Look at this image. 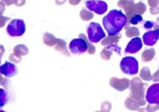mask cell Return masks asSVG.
<instances>
[{
    "instance_id": "16",
    "label": "cell",
    "mask_w": 159,
    "mask_h": 112,
    "mask_svg": "<svg viewBox=\"0 0 159 112\" xmlns=\"http://www.w3.org/2000/svg\"><path fill=\"white\" fill-rule=\"evenodd\" d=\"M146 10V6L144 3L140 2L134 6V14H143Z\"/></svg>"
},
{
    "instance_id": "15",
    "label": "cell",
    "mask_w": 159,
    "mask_h": 112,
    "mask_svg": "<svg viewBox=\"0 0 159 112\" xmlns=\"http://www.w3.org/2000/svg\"><path fill=\"white\" fill-rule=\"evenodd\" d=\"M141 77L145 80H152V76L151 74L150 71L148 67H144L141 72Z\"/></svg>"
},
{
    "instance_id": "18",
    "label": "cell",
    "mask_w": 159,
    "mask_h": 112,
    "mask_svg": "<svg viewBox=\"0 0 159 112\" xmlns=\"http://www.w3.org/2000/svg\"><path fill=\"white\" fill-rule=\"evenodd\" d=\"M127 35L130 37H138L139 35V30L137 28H130L129 29H127Z\"/></svg>"
},
{
    "instance_id": "22",
    "label": "cell",
    "mask_w": 159,
    "mask_h": 112,
    "mask_svg": "<svg viewBox=\"0 0 159 112\" xmlns=\"http://www.w3.org/2000/svg\"><path fill=\"white\" fill-rule=\"evenodd\" d=\"M58 46H57V50L59 51L65 50V43L63 40H58Z\"/></svg>"
},
{
    "instance_id": "8",
    "label": "cell",
    "mask_w": 159,
    "mask_h": 112,
    "mask_svg": "<svg viewBox=\"0 0 159 112\" xmlns=\"http://www.w3.org/2000/svg\"><path fill=\"white\" fill-rule=\"evenodd\" d=\"M18 73V68L14 64L9 61H6L0 66V74L7 78H11L16 76Z\"/></svg>"
},
{
    "instance_id": "1",
    "label": "cell",
    "mask_w": 159,
    "mask_h": 112,
    "mask_svg": "<svg viewBox=\"0 0 159 112\" xmlns=\"http://www.w3.org/2000/svg\"><path fill=\"white\" fill-rule=\"evenodd\" d=\"M127 16L120 10L113 9L102 19V24L110 37H113L127 25Z\"/></svg>"
},
{
    "instance_id": "14",
    "label": "cell",
    "mask_w": 159,
    "mask_h": 112,
    "mask_svg": "<svg viewBox=\"0 0 159 112\" xmlns=\"http://www.w3.org/2000/svg\"><path fill=\"white\" fill-rule=\"evenodd\" d=\"M143 21V17L141 14H134L131 16L130 17V19H128V21H127V24H132V25H137L139 23Z\"/></svg>"
},
{
    "instance_id": "20",
    "label": "cell",
    "mask_w": 159,
    "mask_h": 112,
    "mask_svg": "<svg viewBox=\"0 0 159 112\" xmlns=\"http://www.w3.org/2000/svg\"><path fill=\"white\" fill-rule=\"evenodd\" d=\"M158 109H159V105H150L149 104L148 106L147 111L148 112H155Z\"/></svg>"
},
{
    "instance_id": "13",
    "label": "cell",
    "mask_w": 159,
    "mask_h": 112,
    "mask_svg": "<svg viewBox=\"0 0 159 112\" xmlns=\"http://www.w3.org/2000/svg\"><path fill=\"white\" fill-rule=\"evenodd\" d=\"M155 55V51L154 49H150V50H146L142 54V60L143 61L148 62L152 60L154 58Z\"/></svg>"
},
{
    "instance_id": "21",
    "label": "cell",
    "mask_w": 159,
    "mask_h": 112,
    "mask_svg": "<svg viewBox=\"0 0 159 112\" xmlns=\"http://www.w3.org/2000/svg\"><path fill=\"white\" fill-rule=\"evenodd\" d=\"M155 23L152 21H146L144 24V29H151L155 26Z\"/></svg>"
},
{
    "instance_id": "3",
    "label": "cell",
    "mask_w": 159,
    "mask_h": 112,
    "mask_svg": "<svg viewBox=\"0 0 159 112\" xmlns=\"http://www.w3.org/2000/svg\"><path fill=\"white\" fill-rule=\"evenodd\" d=\"M120 69L123 73L127 75H135L138 73L139 64L134 57H125L120 61Z\"/></svg>"
},
{
    "instance_id": "26",
    "label": "cell",
    "mask_w": 159,
    "mask_h": 112,
    "mask_svg": "<svg viewBox=\"0 0 159 112\" xmlns=\"http://www.w3.org/2000/svg\"><path fill=\"white\" fill-rule=\"evenodd\" d=\"M151 13L153 14V15H155V14L159 13V7H152L151 8Z\"/></svg>"
},
{
    "instance_id": "5",
    "label": "cell",
    "mask_w": 159,
    "mask_h": 112,
    "mask_svg": "<svg viewBox=\"0 0 159 112\" xmlns=\"http://www.w3.org/2000/svg\"><path fill=\"white\" fill-rule=\"evenodd\" d=\"M6 31L9 36L12 37H21L26 31V25L24 21L20 19H12L7 26Z\"/></svg>"
},
{
    "instance_id": "7",
    "label": "cell",
    "mask_w": 159,
    "mask_h": 112,
    "mask_svg": "<svg viewBox=\"0 0 159 112\" xmlns=\"http://www.w3.org/2000/svg\"><path fill=\"white\" fill-rule=\"evenodd\" d=\"M145 100L150 105H159V83L149 87L146 92Z\"/></svg>"
},
{
    "instance_id": "11",
    "label": "cell",
    "mask_w": 159,
    "mask_h": 112,
    "mask_svg": "<svg viewBox=\"0 0 159 112\" xmlns=\"http://www.w3.org/2000/svg\"><path fill=\"white\" fill-rule=\"evenodd\" d=\"M120 50L121 49L120 46H118L117 45L113 43V44H111L110 46H107V47L102 51V53H101V56H102V58H105L107 59V60H108V59L110 58V56H111L112 53H113V50L116 51L119 55H120Z\"/></svg>"
},
{
    "instance_id": "9",
    "label": "cell",
    "mask_w": 159,
    "mask_h": 112,
    "mask_svg": "<svg viewBox=\"0 0 159 112\" xmlns=\"http://www.w3.org/2000/svg\"><path fill=\"white\" fill-rule=\"evenodd\" d=\"M159 39V29L155 28L154 30H150L145 32L143 36V41L147 46H154Z\"/></svg>"
},
{
    "instance_id": "12",
    "label": "cell",
    "mask_w": 159,
    "mask_h": 112,
    "mask_svg": "<svg viewBox=\"0 0 159 112\" xmlns=\"http://www.w3.org/2000/svg\"><path fill=\"white\" fill-rule=\"evenodd\" d=\"M9 99V96L7 91L3 88H0V109L7 105Z\"/></svg>"
},
{
    "instance_id": "2",
    "label": "cell",
    "mask_w": 159,
    "mask_h": 112,
    "mask_svg": "<svg viewBox=\"0 0 159 112\" xmlns=\"http://www.w3.org/2000/svg\"><path fill=\"white\" fill-rule=\"evenodd\" d=\"M86 30L90 43H97L106 38V33L99 23H90L87 26Z\"/></svg>"
},
{
    "instance_id": "25",
    "label": "cell",
    "mask_w": 159,
    "mask_h": 112,
    "mask_svg": "<svg viewBox=\"0 0 159 112\" xmlns=\"http://www.w3.org/2000/svg\"><path fill=\"white\" fill-rule=\"evenodd\" d=\"M152 80H153L155 82L159 81V68H158V71H157V72L154 74L153 77H152Z\"/></svg>"
},
{
    "instance_id": "17",
    "label": "cell",
    "mask_w": 159,
    "mask_h": 112,
    "mask_svg": "<svg viewBox=\"0 0 159 112\" xmlns=\"http://www.w3.org/2000/svg\"><path fill=\"white\" fill-rule=\"evenodd\" d=\"M44 42L47 45L53 46L55 43V38L51 34L46 33L44 35Z\"/></svg>"
},
{
    "instance_id": "23",
    "label": "cell",
    "mask_w": 159,
    "mask_h": 112,
    "mask_svg": "<svg viewBox=\"0 0 159 112\" xmlns=\"http://www.w3.org/2000/svg\"><path fill=\"white\" fill-rule=\"evenodd\" d=\"M16 50H19L20 54H26L27 53V48L24 46H19L18 47L16 48Z\"/></svg>"
},
{
    "instance_id": "24",
    "label": "cell",
    "mask_w": 159,
    "mask_h": 112,
    "mask_svg": "<svg viewBox=\"0 0 159 112\" xmlns=\"http://www.w3.org/2000/svg\"><path fill=\"white\" fill-rule=\"evenodd\" d=\"M148 3L152 7H157L159 3V0H148Z\"/></svg>"
},
{
    "instance_id": "10",
    "label": "cell",
    "mask_w": 159,
    "mask_h": 112,
    "mask_svg": "<svg viewBox=\"0 0 159 112\" xmlns=\"http://www.w3.org/2000/svg\"><path fill=\"white\" fill-rule=\"evenodd\" d=\"M143 46V42L140 37H136L132 39L125 49V54H136L141 50Z\"/></svg>"
},
{
    "instance_id": "28",
    "label": "cell",
    "mask_w": 159,
    "mask_h": 112,
    "mask_svg": "<svg viewBox=\"0 0 159 112\" xmlns=\"http://www.w3.org/2000/svg\"><path fill=\"white\" fill-rule=\"evenodd\" d=\"M140 112H148V111H147V109H142L140 111Z\"/></svg>"
},
{
    "instance_id": "29",
    "label": "cell",
    "mask_w": 159,
    "mask_h": 112,
    "mask_svg": "<svg viewBox=\"0 0 159 112\" xmlns=\"http://www.w3.org/2000/svg\"><path fill=\"white\" fill-rule=\"evenodd\" d=\"M0 112H6V111H3V110L0 109Z\"/></svg>"
},
{
    "instance_id": "19",
    "label": "cell",
    "mask_w": 159,
    "mask_h": 112,
    "mask_svg": "<svg viewBox=\"0 0 159 112\" xmlns=\"http://www.w3.org/2000/svg\"><path fill=\"white\" fill-rule=\"evenodd\" d=\"M81 15H82V19H83L84 20H89L90 18L93 17V14H92L91 12H87V11L85 10L82 11V14H81Z\"/></svg>"
},
{
    "instance_id": "27",
    "label": "cell",
    "mask_w": 159,
    "mask_h": 112,
    "mask_svg": "<svg viewBox=\"0 0 159 112\" xmlns=\"http://www.w3.org/2000/svg\"><path fill=\"white\" fill-rule=\"evenodd\" d=\"M155 28H158V29H159V18L158 19V20H157L156 23H155Z\"/></svg>"
},
{
    "instance_id": "6",
    "label": "cell",
    "mask_w": 159,
    "mask_h": 112,
    "mask_svg": "<svg viewBox=\"0 0 159 112\" xmlns=\"http://www.w3.org/2000/svg\"><path fill=\"white\" fill-rule=\"evenodd\" d=\"M85 6L88 10L96 12L98 15H102L108 9L107 3L102 0H87Z\"/></svg>"
},
{
    "instance_id": "4",
    "label": "cell",
    "mask_w": 159,
    "mask_h": 112,
    "mask_svg": "<svg viewBox=\"0 0 159 112\" xmlns=\"http://www.w3.org/2000/svg\"><path fill=\"white\" fill-rule=\"evenodd\" d=\"M89 43L85 36L81 35L79 38L74 39L69 43V50L73 54H83L89 49Z\"/></svg>"
}]
</instances>
